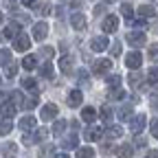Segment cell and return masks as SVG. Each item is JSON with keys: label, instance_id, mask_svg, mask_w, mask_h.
<instances>
[{"label": "cell", "instance_id": "obj_1", "mask_svg": "<svg viewBox=\"0 0 158 158\" xmlns=\"http://www.w3.org/2000/svg\"><path fill=\"white\" fill-rule=\"evenodd\" d=\"M13 48H15V51H20V53L29 51V48H31V37H29V35H24L22 31H20V33L13 37Z\"/></svg>", "mask_w": 158, "mask_h": 158}, {"label": "cell", "instance_id": "obj_2", "mask_svg": "<svg viewBox=\"0 0 158 158\" xmlns=\"http://www.w3.org/2000/svg\"><path fill=\"white\" fill-rule=\"evenodd\" d=\"M141 62H143V55L138 53V51H132V53H127V57H125V66H127L130 70H136L138 66H141Z\"/></svg>", "mask_w": 158, "mask_h": 158}, {"label": "cell", "instance_id": "obj_3", "mask_svg": "<svg viewBox=\"0 0 158 158\" xmlns=\"http://www.w3.org/2000/svg\"><path fill=\"white\" fill-rule=\"evenodd\" d=\"M127 42H130V46H143L145 42H147V35L143 33V31H132L130 35H127Z\"/></svg>", "mask_w": 158, "mask_h": 158}, {"label": "cell", "instance_id": "obj_4", "mask_svg": "<svg viewBox=\"0 0 158 158\" xmlns=\"http://www.w3.org/2000/svg\"><path fill=\"white\" fill-rule=\"evenodd\" d=\"M145 125H147V116H143V114H136V116L130 118V130H132L134 134H138Z\"/></svg>", "mask_w": 158, "mask_h": 158}, {"label": "cell", "instance_id": "obj_5", "mask_svg": "<svg viewBox=\"0 0 158 158\" xmlns=\"http://www.w3.org/2000/svg\"><path fill=\"white\" fill-rule=\"evenodd\" d=\"M110 44H108V37L106 35H97V37H92V42H90V48L94 51V53H101V51H106Z\"/></svg>", "mask_w": 158, "mask_h": 158}, {"label": "cell", "instance_id": "obj_6", "mask_svg": "<svg viewBox=\"0 0 158 158\" xmlns=\"http://www.w3.org/2000/svg\"><path fill=\"white\" fill-rule=\"evenodd\" d=\"M101 29H103L106 33H114V31L118 29V18H116V15H112V13H110V15H106V18H103Z\"/></svg>", "mask_w": 158, "mask_h": 158}, {"label": "cell", "instance_id": "obj_7", "mask_svg": "<svg viewBox=\"0 0 158 158\" xmlns=\"http://www.w3.org/2000/svg\"><path fill=\"white\" fill-rule=\"evenodd\" d=\"M110 68H112L110 59H99V62H94V66H92L94 75H106V73H110Z\"/></svg>", "mask_w": 158, "mask_h": 158}, {"label": "cell", "instance_id": "obj_8", "mask_svg": "<svg viewBox=\"0 0 158 158\" xmlns=\"http://www.w3.org/2000/svg\"><path fill=\"white\" fill-rule=\"evenodd\" d=\"M46 35H48V24H46V22H37V24L33 27V37L37 40V42H42Z\"/></svg>", "mask_w": 158, "mask_h": 158}, {"label": "cell", "instance_id": "obj_9", "mask_svg": "<svg viewBox=\"0 0 158 158\" xmlns=\"http://www.w3.org/2000/svg\"><path fill=\"white\" fill-rule=\"evenodd\" d=\"M46 130H35L31 136H22V141H24V145H31V143H37V141H44L46 138Z\"/></svg>", "mask_w": 158, "mask_h": 158}, {"label": "cell", "instance_id": "obj_10", "mask_svg": "<svg viewBox=\"0 0 158 158\" xmlns=\"http://www.w3.org/2000/svg\"><path fill=\"white\" fill-rule=\"evenodd\" d=\"M57 114H59V110H57L55 103H46V106H42V118H44V121H51V118H55Z\"/></svg>", "mask_w": 158, "mask_h": 158}, {"label": "cell", "instance_id": "obj_11", "mask_svg": "<svg viewBox=\"0 0 158 158\" xmlns=\"http://www.w3.org/2000/svg\"><path fill=\"white\" fill-rule=\"evenodd\" d=\"M70 24H73V29H77V31H84L86 29V18H84V13H73L70 15Z\"/></svg>", "mask_w": 158, "mask_h": 158}, {"label": "cell", "instance_id": "obj_12", "mask_svg": "<svg viewBox=\"0 0 158 158\" xmlns=\"http://www.w3.org/2000/svg\"><path fill=\"white\" fill-rule=\"evenodd\" d=\"M59 70H62L64 75H70V73H73V57H70V55L59 57Z\"/></svg>", "mask_w": 158, "mask_h": 158}, {"label": "cell", "instance_id": "obj_13", "mask_svg": "<svg viewBox=\"0 0 158 158\" xmlns=\"http://www.w3.org/2000/svg\"><path fill=\"white\" fill-rule=\"evenodd\" d=\"M81 101H84L81 90H70V94H68V106H70V108H77V106H81Z\"/></svg>", "mask_w": 158, "mask_h": 158}, {"label": "cell", "instance_id": "obj_14", "mask_svg": "<svg viewBox=\"0 0 158 158\" xmlns=\"http://www.w3.org/2000/svg\"><path fill=\"white\" fill-rule=\"evenodd\" d=\"M35 127V116H22L20 118V130L22 132H29Z\"/></svg>", "mask_w": 158, "mask_h": 158}, {"label": "cell", "instance_id": "obj_15", "mask_svg": "<svg viewBox=\"0 0 158 158\" xmlns=\"http://www.w3.org/2000/svg\"><path fill=\"white\" fill-rule=\"evenodd\" d=\"M0 114H2L5 118H11V116L15 114V106H13L11 101H7V103H0Z\"/></svg>", "mask_w": 158, "mask_h": 158}, {"label": "cell", "instance_id": "obj_16", "mask_svg": "<svg viewBox=\"0 0 158 158\" xmlns=\"http://www.w3.org/2000/svg\"><path fill=\"white\" fill-rule=\"evenodd\" d=\"M18 33H20V24L18 22H9L7 29H5V33H2V37H15Z\"/></svg>", "mask_w": 158, "mask_h": 158}, {"label": "cell", "instance_id": "obj_17", "mask_svg": "<svg viewBox=\"0 0 158 158\" xmlns=\"http://www.w3.org/2000/svg\"><path fill=\"white\" fill-rule=\"evenodd\" d=\"M154 15H156V9L154 7L143 5L141 9H138V18H141V20H147V18H154Z\"/></svg>", "mask_w": 158, "mask_h": 158}, {"label": "cell", "instance_id": "obj_18", "mask_svg": "<svg viewBox=\"0 0 158 158\" xmlns=\"http://www.w3.org/2000/svg\"><path fill=\"white\" fill-rule=\"evenodd\" d=\"M84 138H86V141H99V138H101V130H99V127H88Z\"/></svg>", "mask_w": 158, "mask_h": 158}, {"label": "cell", "instance_id": "obj_19", "mask_svg": "<svg viewBox=\"0 0 158 158\" xmlns=\"http://www.w3.org/2000/svg\"><path fill=\"white\" fill-rule=\"evenodd\" d=\"M81 118H84L86 123H92L94 118H97V110L94 108H84L81 110Z\"/></svg>", "mask_w": 158, "mask_h": 158}, {"label": "cell", "instance_id": "obj_20", "mask_svg": "<svg viewBox=\"0 0 158 158\" xmlns=\"http://www.w3.org/2000/svg\"><path fill=\"white\" fill-rule=\"evenodd\" d=\"M11 130H13V123H11V118H0V134H2V136H7Z\"/></svg>", "mask_w": 158, "mask_h": 158}, {"label": "cell", "instance_id": "obj_21", "mask_svg": "<svg viewBox=\"0 0 158 158\" xmlns=\"http://www.w3.org/2000/svg\"><path fill=\"white\" fill-rule=\"evenodd\" d=\"M132 116H134V112H132V106H123L121 110H118V118H121V121H130Z\"/></svg>", "mask_w": 158, "mask_h": 158}, {"label": "cell", "instance_id": "obj_22", "mask_svg": "<svg viewBox=\"0 0 158 158\" xmlns=\"http://www.w3.org/2000/svg\"><path fill=\"white\" fill-rule=\"evenodd\" d=\"M77 158H94V149L92 147H79L77 149Z\"/></svg>", "mask_w": 158, "mask_h": 158}, {"label": "cell", "instance_id": "obj_23", "mask_svg": "<svg viewBox=\"0 0 158 158\" xmlns=\"http://www.w3.org/2000/svg\"><path fill=\"white\" fill-rule=\"evenodd\" d=\"M77 143H79V136L77 134H70V136H66L64 141H62L64 147H77Z\"/></svg>", "mask_w": 158, "mask_h": 158}, {"label": "cell", "instance_id": "obj_24", "mask_svg": "<svg viewBox=\"0 0 158 158\" xmlns=\"http://www.w3.org/2000/svg\"><path fill=\"white\" fill-rule=\"evenodd\" d=\"M116 156L118 158H132V147L130 145H121V147L116 149Z\"/></svg>", "mask_w": 158, "mask_h": 158}, {"label": "cell", "instance_id": "obj_25", "mask_svg": "<svg viewBox=\"0 0 158 158\" xmlns=\"http://www.w3.org/2000/svg\"><path fill=\"white\" fill-rule=\"evenodd\" d=\"M40 75H42L44 79H53V75H55V70H53V66H51V64H44L42 68H40Z\"/></svg>", "mask_w": 158, "mask_h": 158}, {"label": "cell", "instance_id": "obj_26", "mask_svg": "<svg viewBox=\"0 0 158 158\" xmlns=\"http://www.w3.org/2000/svg\"><path fill=\"white\" fill-rule=\"evenodd\" d=\"M35 64H37V59H35L33 55H27V57L22 59V66H24L27 70H33V68H35Z\"/></svg>", "mask_w": 158, "mask_h": 158}, {"label": "cell", "instance_id": "obj_27", "mask_svg": "<svg viewBox=\"0 0 158 158\" xmlns=\"http://www.w3.org/2000/svg\"><path fill=\"white\" fill-rule=\"evenodd\" d=\"M7 64H11V51L2 48L0 51V66H7Z\"/></svg>", "mask_w": 158, "mask_h": 158}, {"label": "cell", "instance_id": "obj_28", "mask_svg": "<svg viewBox=\"0 0 158 158\" xmlns=\"http://www.w3.org/2000/svg\"><path fill=\"white\" fill-rule=\"evenodd\" d=\"M106 134H108V138H118V136L123 134V130L118 127V125H112V127H108V132H106Z\"/></svg>", "mask_w": 158, "mask_h": 158}, {"label": "cell", "instance_id": "obj_29", "mask_svg": "<svg viewBox=\"0 0 158 158\" xmlns=\"http://www.w3.org/2000/svg\"><path fill=\"white\" fill-rule=\"evenodd\" d=\"M66 125H68V123L64 121V118H59V121H55V125H53V132H55V134H62V132L66 130Z\"/></svg>", "mask_w": 158, "mask_h": 158}, {"label": "cell", "instance_id": "obj_30", "mask_svg": "<svg viewBox=\"0 0 158 158\" xmlns=\"http://www.w3.org/2000/svg\"><path fill=\"white\" fill-rule=\"evenodd\" d=\"M121 13H123L127 20H132V15H134V9H132V5H127V2H125V5H121Z\"/></svg>", "mask_w": 158, "mask_h": 158}, {"label": "cell", "instance_id": "obj_31", "mask_svg": "<svg viewBox=\"0 0 158 158\" xmlns=\"http://www.w3.org/2000/svg\"><path fill=\"white\" fill-rule=\"evenodd\" d=\"M35 106H37V99L35 97H29L27 101H22V108H27V110H33Z\"/></svg>", "mask_w": 158, "mask_h": 158}, {"label": "cell", "instance_id": "obj_32", "mask_svg": "<svg viewBox=\"0 0 158 158\" xmlns=\"http://www.w3.org/2000/svg\"><path fill=\"white\" fill-rule=\"evenodd\" d=\"M53 145H44L42 147V152H40V158H51V154H53Z\"/></svg>", "mask_w": 158, "mask_h": 158}, {"label": "cell", "instance_id": "obj_33", "mask_svg": "<svg viewBox=\"0 0 158 158\" xmlns=\"http://www.w3.org/2000/svg\"><path fill=\"white\" fill-rule=\"evenodd\" d=\"M22 86H24V88H29V90H35V79H31V77L22 79Z\"/></svg>", "mask_w": 158, "mask_h": 158}, {"label": "cell", "instance_id": "obj_34", "mask_svg": "<svg viewBox=\"0 0 158 158\" xmlns=\"http://www.w3.org/2000/svg\"><path fill=\"white\" fill-rule=\"evenodd\" d=\"M156 77H158V70H156V66H152L149 68V84L152 86H156Z\"/></svg>", "mask_w": 158, "mask_h": 158}, {"label": "cell", "instance_id": "obj_35", "mask_svg": "<svg viewBox=\"0 0 158 158\" xmlns=\"http://www.w3.org/2000/svg\"><path fill=\"white\" fill-rule=\"evenodd\" d=\"M18 73V64H7V77H15Z\"/></svg>", "mask_w": 158, "mask_h": 158}, {"label": "cell", "instance_id": "obj_36", "mask_svg": "<svg viewBox=\"0 0 158 158\" xmlns=\"http://www.w3.org/2000/svg\"><path fill=\"white\" fill-rule=\"evenodd\" d=\"M110 114H112L110 106H103V108H101V116H103V121H110Z\"/></svg>", "mask_w": 158, "mask_h": 158}, {"label": "cell", "instance_id": "obj_37", "mask_svg": "<svg viewBox=\"0 0 158 158\" xmlns=\"http://www.w3.org/2000/svg\"><path fill=\"white\" fill-rule=\"evenodd\" d=\"M77 75H79V81H81V84L86 86V84H88V70H84V68H81Z\"/></svg>", "mask_w": 158, "mask_h": 158}, {"label": "cell", "instance_id": "obj_38", "mask_svg": "<svg viewBox=\"0 0 158 158\" xmlns=\"http://www.w3.org/2000/svg\"><path fill=\"white\" fill-rule=\"evenodd\" d=\"M130 81H132V86H136V88H141V75H136V73H134V75L130 77Z\"/></svg>", "mask_w": 158, "mask_h": 158}, {"label": "cell", "instance_id": "obj_39", "mask_svg": "<svg viewBox=\"0 0 158 158\" xmlns=\"http://www.w3.org/2000/svg\"><path fill=\"white\" fill-rule=\"evenodd\" d=\"M118 81H121V77H118V75H112V77L108 79V84H110V86H114V88L118 86Z\"/></svg>", "mask_w": 158, "mask_h": 158}, {"label": "cell", "instance_id": "obj_40", "mask_svg": "<svg viewBox=\"0 0 158 158\" xmlns=\"http://www.w3.org/2000/svg\"><path fill=\"white\" fill-rule=\"evenodd\" d=\"M48 13H51V5H46V2H44L42 7H40V15H48Z\"/></svg>", "mask_w": 158, "mask_h": 158}, {"label": "cell", "instance_id": "obj_41", "mask_svg": "<svg viewBox=\"0 0 158 158\" xmlns=\"http://www.w3.org/2000/svg\"><path fill=\"white\" fill-rule=\"evenodd\" d=\"M11 97H13V101H15V103H22V101H24V97H22V92H13Z\"/></svg>", "mask_w": 158, "mask_h": 158}, {"label": "cell", "instance_id": "obj_42", "mask_svg": "<svg viewBox=\"0 0 158 158\" xmlns=\"http://www.w3.org/2000/svg\"><path fill=\"white\" fill-rule=\"evenodd\" d=\"M42 53H44V57H53V55H55V51H53L51 46H44V48H42Z\"/></svg>", "mask_w": 158, "mask_h": 158}, {"label": "cell", "instance_id": "obj_43", "mask_svg": "<svg viewBox=\"0 0 158 158\" xmlns=\"http://www.w3.org/2000/svg\"><path fill=\"white\" fill-rule=\"evenodd\" d=\"M121 55V44H114L112 46V57H118Z\"/></svg>", "mask_w": 158, "mask_h": 158}, {"label": "cell", "instance_id": "obj_44", "mask_svg": "<svg viewBox=\"0 0 158 158\" xmlns=\"http://www.w3.org/2000/svg\"><path fill=\"white\" fill-rule=\"evenodd\" d=\"M125 97V90H114L112 92V99H123Z\"/></svg>", "mask_w": 158, "mask_h": 158}, {"label": "cell", "instance_id": "obj_45", "mask_svg": "<svg viewBox=\"0 0 158 158\" xmlns=\"http://www.w3.org/2000/svg\"><path fill=\"white\" fill-rule=\"evenodd\" d=\"M152 136H158V121L156 118L152 121Z\"/></svg>", "mask_w": 158, "mask_h": 158}, {"label": "cell", "instance_id": "obj_46", "mask_svg": "<svg viewBox=\"0 0 158 158\" xmlns=\"http://www.w3.org/2000/svg\"><path fill=\"white\" fill-rule=\"evenodd\" d=\"M156 55H158V53H156V46H149V57L154 59V62H156Z\"/></svg>", "mask_w": 158, "mask_h": 158}, {"label": "cell", "instance_id": "obj_47", "mask_svg": "<svg viewBox=\"0 0 158 158\" xmlns=\"http://www.w3.org/2000/svg\"><path fill=\"white\" fill-rule=\"evenodd\" d=\"M22 5H27V7H33V5H35V0H22Z\"/></svg>", "mask_w": 158, "mask_h": 158}, {"label": "cell", "instance_id": "obj_48", "mask_svg": "<svg viewBox=\"0 0 158 158\" xmlns=\"http://www.w3.org/2000/svg\"><path fill=\"white\" fill-rule=\"evenodd\" d=\"M156 156H158V154H156V149H152V152H149V158H156Z\"/></svg>", "mask_w": 158, "mask_h": 158}, {"label": "cell", "instance_id": "obj_49", "mask_svg": "<svg viewBox=\"0 0 158 158\" xmlns=\"http://www.w3.org/2000/svg\"><path fill=\"white\" fill-rule=\"evenodd\" d=\"M53 158H68L66 154H57V156H53Z\"/></svg>", "mask_w": 158, "mask_h": 158}, {"label": "cell", "instance_id": "obj_50", "mask_svg": "<svg viewBox=\"0 0 158 158\" xmlns=\"http://www.w3.org/2000/svg\"><path fill=\"white\" fill-rule=\"evenodd\" d=\"M0 101H2V92H0Z\"/></svg>", "mask_w": 158, "mask_h": 158}, {"label": "cell", "instance_id": "obj_51", "mask_svg": "<svg viewBox=\"0 0 158 158\" xmlns=\"http://www.w3.org/2000/svg\"><path fill=\"white\" fill-rule=\"evenodd\" d=\"M0 22H2V13H0Z\"/></svg>", "mask_w": 158, "mask_h": 158}, {"label": "cell", "instance_id": "obj_52", "mask_svg": "<svg viewBox=\"0 0 158 158\" xmlns=\"http://www.w3.org/2000/svg\"><path fill=\"white\" fill-rule=\"evenodd\" d=\"M106 2H114V0H106Z\"/></svg>", "mask_w": 158, "mask_h": 158}]
</instances>
